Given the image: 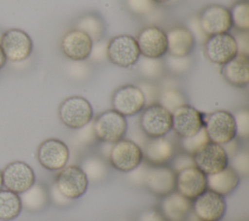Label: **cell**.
<instances>
[{
  "label": "cell",
  "mask_w": 249,
  "mask_h": 221,
  "mask_svg": "<svg viewBox=\"0 0 249 221\" xmlns=\"http://www.w3.org/2000/svg\"><path fill=\"white\" fill-rule=\"evenodd\" d=\"M58 116L69 129L78 130L92 120L93 110L90 103L82 96H70L58 107Z\"/></svg>",
  "instance_id": "obj_1"
},
{
  "label": "cell",
  "mask_w": 249,
  "mask_h": 221,
  "mask_svg": "<svg viewBox=\"0 0 249 221\" xmlns=\"http://www.w3.org/2000/svg\"><path fill=\"white\" fill-rule=\"evenodd\" d=\"M139 125L149 139L165 137L172 130L171 112L159 103L146 106L141 111Z\"/></svg>",
  "instance_id": "obj_2"
},
{
  "label": "cell",
  "mask_w": 249,
  "mask_h": 221,
  "mask_svg": "<svg viewBox=\"0 0 249 221\" xmlns=\"http://www.w3.org/2000/svg\"><path fill=\"white\" fill-rule=\"evenodd\" d=\"M95 139L105 143H115L124 139L127 131L126 118L114 110L101 112L93 121Z\"/></svg>",
  "instance_id": "obj_3"
},
{
  "label": "cell",
  "mask_w": 249,
  "mask_h": 221,
  "mask_svg": "<svg viewBox=\"0 0 249 221\" xmlns=\"http://www.w3.org/2000/svg\"><path fill=\"white\" fill-rule=\"evenodd\" d=\"M203 127L211 142L225 144L236 138L235 122L231 112L215 110L203 117Z\"/></svg>",
  "instance_id": "obj_4"
},
{
  "label": "cell",
  "mask_w": 249,
  "mask_h": 221,
  "mask_svg": "<svg viewBox=\"0 0 249 221\" xmlns=\"http://www.w3.org/2000/svg\"><path fill=\"white\" fill-rule=\"evenodd\" d=\"M0 46L9 63L23 62L30 57L33 51V41L31 37L19 28L5 30Z\"/></svg>",
  "instance_id": "obj_5"
},
{
  "label": "cell",
  "mask_w": 249,
  "mask_h": 221,
  "mask_svg": "<svg viewBox=\"0 0 249 221\" xmlns=\"http://www.w3.org/2000/svg\"><path fill=\"white\" fill-rule=\"evenodd\" d=\"M143 150L135 142L122 139L112 144L108 159L111 166L123 173H129L143 162Z\"/></svg>",
  "instance_id": "obj_6"
},
{
  "label": "cell",
  "mask_w": 249,
  "mask_h": 221,
  "mask_svg": "<svg viewBox=\"0 0 249 221\" xmlns=\"http://www.w3.org/2000/svg\"><path fill=\"white\" fill-rule=\"evenodd\" d=\"M140 51L134 37L126 34L117 35L108 41L107 59L112 64L129 68L136 64Z\"/></svg>",
  "instance_id": "obj_7"
},
{
  "label": "cell",
  "mask_w": 249,
  "mask_h": 221,
  "mask_svg": "<svg viewBox=\"0 0 249 221\" xmlns=\"http://www.w3.org/2000/svg\"><path fill=\"white\" fill-rule=\"evenodd\" d=\"M54 184L66 198L73 201L86 193L89 180L80 166L69 165L59 170Z\"/></svg>",
  "instance_id": "obj_8"
},
{
  "label": "cell",
  "mask_w": 249,
  "mask_h": 221,
  "mask_svg": "<svg viewBox=\"0 0 249 221\" xmlns=\"http://www.w3.org/2000/svg\"><path fill=\"white\" fill-rule=\"evenodd\" d=\"M203 52L208 61L222 66L238 53V48L231 34L222 33L207 37L203 43Z\"/></svg>",
  "instance_id": "obj_9"
},
{
  "label": "cell",
  "mask_w": 249,
  "mask_h": 221,
  "mask_svg": "<svg viewBox=\"0 0 249 221\" xmlns=\"http://www.w3.org/2000/svg\"><path fill=\"white\" fill-rule=\"evenodd\" d=\"M192 209L199 221H220L226 213V200L224 196L206 189L192 201Z\"/></svg>",
  "instance_id": "obj_10"
},
{
  "label": "cell",
  "mask_w": 249,
  "mask_h": 221,
  "mask_svg": "<svg viewBox=\"0 0 249 221\" xmlns=\"http://www.w3.org/2000/svg\"><path fill=\"white\" fill-rule=\"evenodd\" d=\"M113 110L124 117L133 116L146 107L145 98L137 85L125 84L117 88L112 95Z\"/></svg>",
  "instance_id": "obj_11"
},
{
  "label": "cell",
  "mask_w": 249,
  "mask_h": 221,
  "mask_svg": "<svg viewBox=\"0 0 249 221\" xmlns=\"http://www.w3.org/2000/svg\"><path fill=\"white\" fill-rule=\"evenodd\" d=\"M197 17L200 27L207 37L229 33L232 27L230 11L223 5H208L200 11Z\"/></svg>",
  "instance_id": "obj_12"
},
{
  "label": "cell",
  "mask_w": 249,
  "mask_h": 221,
  "mask_svg": "<svg viewBox=\"0 0 249 221\" xmlns=\"http://www.w3.org/2000/svg\"><path fill=\"white\" fill-rule=\"evenodd\" d=\"M70 151L67 144L58 139L43 141L37 149L40 165L49 171H59L68 163Z\"/></svg>",
  "instance_id": "obj_13"
},
{
  "label": "cell",
  "mask_w": 249,
  "mask_h": 221,
  "mask_svg": "<svg viewBox=\"0 0 249 221\" xmlns=\"http://www.w3.org/2000/svg\"><path fill=\"white\" fill-rule=\"evenodd\" d=\"M35 182L33 169L22 161L9 163L2 171V185L7 190L20 194Z\"/></svg>",
  "instance_id": "obj_14"
},
{
  "label": "cell",
  "mask_w": 249,
  "mask_h": 221,
  "mask_svg": "<svg viewBox=\"0 0 249 221\" xmlns=\"http://www.w3.org/2000/svg\"><path fill=\"white\" fill-rule=\"evenodd\" d=\"M195 166L204 174H216L229 166V157L221 144L209 142L194 155Z\"/></svg>",
  "instance_id": "obj_15"
},
{
  "label": "cell",
  "mask_w": 249,
  "mask_h": 221,
  "mask_svg": "<svg viewBox=\"0 0 249 221\" xmlns=\"http://www.w3.org/2000/svg\"><path fill=\"white\" fill-rule=\"evenodd\" d=\"M172 130L180 138L191 137L203 128L204 114L189 104H184L171 112Z\"/></svg>",
  "instance_id": "obj_16"
},
{
  "label": "cell",
  "mask_w": 249,
  "mask_h": 221,
  "mask_svg": "<svg viewBox=\"0 0 249 221\" xmlns=\"http://www.w3.org/2000/svg\"><path fill=\"white\" fill-rule=\"evenodd\" d=\"M140 55L149 58H162L167 53L165 32L157 26L142 28L135 38Z\"/></svg>",
  "instance_id": "obj_17"
},
{
  "label": "cell",
  "mask_w": 249,
  "mask_h": 221,
  "mask_svg": "<svg viewBox=\"0 0 249 221\" xmlns=\"http://www.w3.org/2000/svg\"><path fill=\"white\" fill-rule=\"evenodd\" d=\"M176 173L165 165L148 166L143 184L156 196L164 197L175 191Z\"/></svg>",
  "instance_id": "obj_18"
},
{
  "label": "cell",
  "mask_w": 249,
  "mask_h": 221,
  "mask_svg": "<svg viewBox=\"0 0 249 221\" xmlns=\"http://www.w3.org/2000/svg\"><path fill=\"white\" fill-rule=\"evenodd\" d=\"M207 189L206 174L196 166L176 173L175 190L185 198L194 201Z\"/></svg>",
  "instance_id": "obj_19"
},
{
  "label": "cell",
  "mask_w": 249,
  "mask_h": 221,
  "mask_svg": "<svg viewBox=\"0 0 249 221\" xmlns=\"http://www.w3.org/2000/svg\"><path fill=\"white\" fill-rule=\"evenodd\" d=\"M93 42L78 29L68 30L61 38L60 49L64 56L72 61H84L89 58Z\"/></svg>",
  "instance_id": "obj_20"
},
{
  "label": "cell",
  "mask_w": 249,
  "mask_h": 221,
  "mask_svg": "<svg viewBox=\"0 0 249 221\" xmlns=\"http://www.w3.org/2000/svg\"><path fill=\"white\" fill-rule=\"evenodd\" d=\"M221 75L224 79L235 87H244L249 82V57L237 53L232 59L222 65Z\"/></svg>",
  "instance_id": "obj_21"
},
{
  "label": "cell",
  "mask_w": 249,
  "mask_h": 221,
  "mask_svg": "<svg viewBox=\"0 0 249 221\" xmlns=\"http://www.w3.org/2000/svg\"><path fill=\"white\" fill-rule=\"evenodd\" d=\"M166 34L167 54L173 56H189L196 47V40L190 30L185 26L170 28Z\"/></svg>",
  "instance_id": "obj_22"
},
{
  "label": "cell",
  "mask_w": 249,
  "mask_h": 221,
  "mask_svg": "<svg viewBox=\"0 0 249 221\" xmlns=\"http://www.w3.org/2000/svg\"><path fill=\"white\" fill-rule=\"evenodd\" d=\"M143 150V157L154 165H165L174 157L175 148L173 142L165 137L148 139Z\"/></svg>",
  "instance_id": "obj_23"
},
{
  "label": "cell",
  "mask_w": 249,
  "mask_h": 221,
  "mask_svg": "<svg viewBox=\"0 0 249 221\" xmlns=\"http://www.w3.org/2000/svg\"><path fill=\"white\" fill-rule=\"evenodd\" d=\"M192 209V201L178 192L163 197L160 203V212L166 221H184Z\"/></svg>",
  "instance_id": "obj_24"
},
{
  "label": "cell",
  "mask_w": 249,
  "mask_h": 221,
  "mask_svg": "<svg viewBox=\"0 0 249 221\" xmlns=\"http://www.w3.org/2000/svg\"><path fill=\"white\" fill-rule=\"evenodd\" d=\"M239 181L240 175L230 165L216 174L206 175L207 189L224 197L231 194L237 187Z\"/></svg>",
  "instance_id": "obj_25"
},
{
  "label": "cell",
  "mask_w": 249,
  "mask_h": 221,
  "mask_svg": "<svg viewBox=\"0 0 249 221\" xmlns=\"http://www.w3.org/2000/svg\"><path fill=\"white\" fill-rule=\"evenodd\" d=\"M22 207L29 211H39L43 209L49 202V192L41 184H34L26 191L18 194Z\"/></svg>",
  "instance_id": "obj_26"
},
{
  "label": "cell",
  "mask_w": 249,
  "mask_h": 221,
  "mask_svg": "<svg viewBox=\"0 0 249 221\" xmlns=\"http://www.w3.org/2000/svg\"><path fill=\"white\" fill-rule=\"evenodd\" d=\"M74 28L86 33L92 42L103 39L105 26L101 17L95 14H85L78 17Z\"/></svg>",
  "instance_id": "obj_27"
},
{
  "label": "cell",
  "mask_w": 249,
  "mask_h": 221,
  "mask_svg": "<svg viewBox=\"0 0 249 221\" xmlns=\"http://www.w3.org/2000/svg\"><path fill=\"white\" fill-rule=\"evenodd\" d=\"M22 209L18 194L10 190H0V220L16 219Z\"/></svg>",
  "instance_id": "obj_28"
},
{
  "label": "cell",
  "mask_w": 249,
  "mask_h": 221,
  "mask_svg": "<svg viewBox=\"0 0 249 221\" xmlns=\"http://www.w3.org/2000/svg\"><path fill=\"white\" fill-rule=\"evenodd\" d=\"M85 173L89 183L102 181L108 174V168L105 162L97 156H89L84 159L80 166Z\"/></svg>",
  "instance_id": "obj_29"
},
{
  "label": "cell",
  "mask_w": 249,
  "mask_h": 221,
  "mask_svg": "<svg viewBox=\"0 0 249 221\" xmlns=\"http://www.w3.org/2000/svg\"><path fill=\"white\" fill-rule=\"evenodd\" d=\"M231 24L241 32L249 31V2L248 0H238L229 9Z\"/></svg>",
  "instance_id": "obj_30"
},
{
  "label": "cell",
  "mask_w": 249,
  "mask_h": 221,
  "mask_svg": "<svg viewBox=\"0 0 249 221\" xmlns=\"http://www.w3.org/2000/svg\"><path fill=\"white\" fill-rule=\"evenodd\" d=\"M136 64L140 75L148 80L161 77L165 69L161 58H149L140 55Z\"/></svg>",
  "instance_id": "obj_31"
},
{
  "label": "cell",
  "mask_w": 249,
  "mask_h": 221,
  "mask_svg": "<svg viewBox=\"0 0 249 221\" xmlns=\"http://www.w3.org/2000/svg\"><path fill=\"white\" fill-rule=\"evenodd\" d=\"M158 100V103L170 112L175 110L180 106L187 104L184 94L179 89L174 87H167L160 91Z\"/></svg>",
  "instance_id": "obj_32"
},
{
  "label": "cell",
  "mask_w": 249,
  "mask_h": 221,
  "mask_svg": "<svg viewBox=\"0 0 249 221\" xmlns=\"http://www.w3.org/2000/svg\"><path fill=\"white\" fill-rule=\"evenodd\" d=\"M209 142H210V140H209L207 133L203 127L196 134H195L191 137L181 138L180 144L185 153L194 155L196 151H198L200 148H202Z\"/></svg>",
  "instance_id": "obj_33"
},
{
  "label": "cell",
  "mask_w": 249,
  "mask_h": 221,
  "mask_svg": "<svg viewBox=\"0 0 249 221\" xmlns=\"http://www.w3.org/2000/svg\"><path fill=\"white\" fill-rule=\"evenodd\" d=\"M163 57H164V61H163L164 67L175 74H182L187 72L192 65V59L190 55L179 57V56H173L166 53Z\"/></svg>",
  "instance_id": "obj_34"
},
{
  "label": "cell",
  "mask_w": 249,
  "mask_h": 221,
  "mask_svg": "<svg viewBox=\"0 0 249 221\" xmlns=\"http://www.w3.org/2000/svg\"><path fill=\"white\" fill-rule=\"evenodd\" d=\"M239 175L246 176L249 174V154L246 150H238L229 159V165Z\"/></svg>",
  "instance_id": "obj_35"
},
{
  "label": "cell",
  "mask_w": 249,
  "mask_h": 221,
  "mask_svg": "<svg viewBox=\"0 0 249 221\" xmlns=\"http://www.w3.org/2000/svg\"><path fill=\"white\" fill-rule=\"evenodd\" d=\"M235 129H236V137L241 139H247L249 137V111L247 109H240L232 113Z\"/></svg>",
  "instance_id": "obj_36"
},
{
  "label": "cell",
  "mask_w": 249,
  "mask_h": 221,
  "mask_svg": "<svg viewBox=\"0 0 249 221\" xmlns=\"http://www.w3.org/2000/svg\"><path fill=\"white\" fill-rule=\"evenodd\" d=\"M126 9L135 16H148L155 9V3L152 0H124Z\"/></svg>",
  "instance_id": "obj_37"
},
{
  "label": "cell",
  "mask_w": 249,
  "mask_h": 221,
  "mask_svg": "<svg viewBox=\"0 0 249 221\" xmlns=\"http://www.w3.org/2000/svg\"><path fill=\"white\" fill-rule=\"evenodd\" d=\"M107 45H108V41H105L104 39H101L97 42H93L89 58L94 62H104L108 60Z\"/></svg>",
  "instance_id": "obj_38"
},
{
  "label": "cell",
  "mask_w": 249,
  "mask_h": 221,
  "mask_svg": "<svg viewBox=\"0 0 249 221\" xmlns=\"http://www.w3.org/2000/svg\"><path fill=\"white\" fill-rule=\"evenodd\" d=\"M137 86L140 88V90L142 91V93L144 95L146 106L158 103L157 100L159 99L160 92H159V90H158V88L155 84L146 80V81L140 82Z\"/></svg>",
  "instance_id": "obj_39"
},
{
  "label": "cell",
  "mask_w": 249,
  "mask_h": 221,
  "mask_svg": "<svg viewBox=\"0 0 249 221\" xmlns=\"http://www.w3.org/2000/svg\"><path fill=\"white\" fill-rule=\"evenodd\" d=\"M190 32L193 34L196 43L198 44H202L205 42V40L207 39V36L204 34V32L202 31L199 21H198V17L197 16H191L188 18L187 20V26H186Z\"/></svg>",
  "instance_id": "obj_40"
},
{
  "label": "cell",
  "mask_w": 249,
  "mask_h": 221,
  "mask_svg": "<svg viewBox=\"0 0 249 221\" xmlns=\"http://www.w3.org/2000/svg\"><path fill=\"white\" fill-rule=\"evenodd\" d=\"M193 166H195L193 155H190L187 153L179 154L171 159V167L170 168L175 173H178L181 170H184L186 168L193 167Z\"/></svg>",
  "instance_id": "obj_41"
},
{
  "label": "cell",
  "mask_w": 249,
  "mask_h": 221,
  "mask_svg": "<svg viewBox=\"0 0 249 221\" xmlns=\"http://www.w3.org/2000/svg\"><path fill=\"white\" fill-rule=\"evenodd\" d=\"M49 198H51L53 200V202L59 206H65L68 205L71 203V200L66 198L55 186V184L53 183L52 185V187L50 188V192H49Z\"/></svg>",
  "instance_id": "obj_42"
},
{
  "label": "cell",
  "mask_w": 249,
  "mask_h": 221,
  "mask_svg": "<svg viewBox=\"0 0 249 221\" xmlns=\"http://www.w3.org/2000/svg\"><path fill=\"white\" fill-rule=\"evenodd\" d=\"M136 221H166V219L163 217L160 211L150 208L142 211L138 215Z\"/></svg>",
  "instance_id": "obj_43"
},
{
  "label": "cell",
  "mask_w": 249,
  "mask_h": 221,
  "mask_svg": "<svg viewBox=\"0 0 249 221\" xmlns=\"http://www.w3.org/2000/svg\"><path fill=\"white\" fill-rule=\"evenodd\" d=\"M235 39L237 48H238V53H243L247 54L249 52V41H248V32H241L238 31L237 35H232Z\"/></svg>",
  "instance_id": "obj_44"
},
{
  "label": "cell",
  "mask_w": 249,
  "mask_h": 221,
  "mask_svg": "<svg viewBox=\"0 0 249 221\" xmlns=\"http://www.w3.org/2000/svg\"><path fill=\"white\" fill-rule=\"evenodd\" d=\"M148 166L146 164L141 163L139 166H137L134 170H132L130 173V178L134 183H140L143 184L144 176L146 174Z\"/></svg>",
  "instance_id": "obj_45"
},
{
  "label": "cell",
  "mask_w": 249,
  "mask_h": 221,
  "mask_svg": "<svg viewBox=\"0 0 249 221\" xmlns=\"http://www.w3.org/2000/svg\"><path fill=\"white\" fill-rule=\"evenodd\" d=\"M222 146H223V148L225 149V151H226V153H227L229 159L231 158V157L238 151V142H237L236 138L233 139V140H231V141H230L229 142L223 144Z\"/></svg>",
  "instance_id": "obj_46"
},
{
  "label": "cell",
  "mask_w": 249,
  "mask_h": 221,
  "mask_svg": "<svg viewBox=\"0 0 249 221\" xmlns=\"http://www.w3.org/2000/svg\"><path fill=\"white\" fill-rule=\"evenodd\" d=\"M7 64V59H6V56L4 54V51L0 46V70L3 69Z\"/></svg>",
  "instance_id": "obj_47"
},
{
  "label": "cell",
  "mask_w": 249,
  "mask_h": 221,
  "mask_svg": "<svg viewBox=\"0 0 249 221\" xmlns=\"http://www.w3.org/2000/svg\"><path fill=\"white\" fill-rule=\"evenodd\" d=\"M155 4H162V3H166V2H168V1H170V0H152Z\"/></svg>",
  "instance_id": "obj_48"
},
{
  "label": "cell",
  "mask_w": 249,
  "mask_h": 221,
  "mask_svg": "<svg viewBox=\"0 0 249 221\" xmlns=\"http://www.w3.org/2000/svg\"><path fill=\"white\" fill-rule=\"evenodd\" d=\"M3 33H4V30H2L0 28V43H1V40H2V36H3Z\"/></svg>",
  "instance_id": "obj_49"
},
{
  "label": "cell",
  "mask_w": 249,
  "mask_h": 221,
  "mask_svg": "<svg viewBox=\"0 0 249 221\" xmlns=\"http://www.w3.org/2000/svg\"><path fill=\"white\" fill-rule=\"evenodd\" d=\"M2 187V172L0 171V189Z\"/></svg>",
  "instance_id": "obj_50"
},
{
  "label": "cell",
  "mask_w": 249,
  "mask_h": 221,
  "mask_svg": "<svg viewBox=\"0 0 249 221\" xmlns=\"http://www.w3.org/2000/svg\"><path fill=\"white\" fill-rule=\"evenodd\" d=\"M198 221H199V220H198Z\"/></svg>",
  "instance_id": "obj_51"
}]
</instances>
